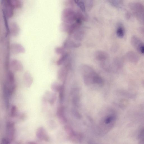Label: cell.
Listing matches in <instances>:
<instances>
[{
	"label": "cell",
	"mask_w": 144,
	"mask_h": 144,
	"mask_svg": "<svg viewBox=\"0 0 144 144\" xmlns=\"http://www.w3.org/2000/svg\"><path fill=\"white\" fill-rule=\"evenodd\" d=\"M86 3L87 7L89 9H91L93 6V1H87Z\"/></svg>",
	"instance_id": "obj_15"
},
{
	"label": "cell",
	"mask_w": 144,
	"mask_h": 144,
	"mask_svg": "<svg viewBox=\"0 0 144 144\" xmlns=\"http://www.w3.org/2000/svg\"><path fill=\"white\" fill-rule=\"evenodd\" d=\"M64 86L63 85L61 89L60 90V92H59V101H60V102L61 103H62L63 101L64 96Z\"/></svg>",
	"instance_id": "obj_11"
},
{
	"label": "cell",
	"mask_w": 144,
	"mask_h": 144,
	"mask_svg": "<svg viewBox=\"0 0 144 144\" xmlns=\"http://www.w3.org/2000/svg\"><path fill=\"white\" fill-rule=\"evenodd\" d=\"M114 119V117L112 116L109 117L107 118L105 120V122L106 124L110 123Z\"/></svg>",
	"instance_id": "obj_16"
},
{
	"label": "cell",
	"mask_w": 144,
	"mask_h": 144,
	"mask_svg": "<svg viewBox=\"0 0 144 144\" xmlns=\"http://www.w3.org/2000/svg\"><path fill=\"white\" fill-rule=\"evenodd\" d=\"M131 43L132 46L137 51L142 54L144 52V44L141 39L135 35L132 36L131 38Z\"/></svg>",
	"instance_id": "obj_2"
},
{
	"label": "cell",
	"mask_w": 144,
	"mask_h": 144,
	"mask_svg": "<svg viewBox=\"0 0 144 144\" xmlns=\"http://www.w3.org/2000/svg\"><path fill=\"white\" fill-rule=\"evenodd\" d=\"M64 108L63 106H60L58 108L57 114L58 116L61 118H63L64 114Z\"/></svg>",
	"instance_id": "obj_13"
},
{
	"label": "cell",
	"mask_w": 144,
	"mask_h": 144,
	"mask_svg": "<svg viewBox=\"0 0 144 144\" xmlns=\"http://www.w3.org/2000/svg\"><path fill=\"white\" fill-rule=\"evenodd\" d=\"M75 3L77 4L78 6L83 12H85L86 8L85 4L83 1H76Z\"/></svg>",
	"instance_id": "obj_12"
},
{
	"label": "cell",
	"mask_w": 144,
	"mask_h": 144,
	"mask_svg": "<svg viewBox=\"0 0 144 144\" xmlns=\"http://www.w3.org/2000/svg\"><path fill=\"white\" fill-rule=\"evenodd\" d=\"M95 56L98 60H104L108 57V54L106 52L101 50L97 51L95 53Z\"/></svg>",
	"instance_id": "obj_5"
},
{
	"label": "cell",
	"mask_w": 144,
	"mask_h": 144,
	"mask_svg": "<svg viewBox=\"0 0 144 144\" xmlns=\"http://www.w3.org/2000/svg\"><path fill=\"white\" fill-rule=\"evenodd\" d=\"M126 56L129 60H131L135 61V60H137L138 59V55L136 53L134 52H128L127 53Z\"/></svg>",
	"instance_id": "obj_9"
},
{
	"label": "cell",
	"mask_w": 144,
	"mask_h": 144,
	"mask_svg": "<svg viewBox=\"0 0 144 144\" xmlns=\"http://www.w3.org/2000/svg\"><path fill=\"white\" fill-rule=\"evenodd\" d=\"M25 80L26 86L30 87L32 83L33 79L29 73L27 72L25 75Z\"/></svg>",
	"instance_id": "obj_6"
},
{
	"label": "cell",
	"mask_w": 144,
	"mask_h": 144,
	"mask_svg": "<svg viewBox=\"0 0 144 144\" xmlns=\"http://www.w3.org/2000/svg\"><path fill=\"white\" fill-rule=\"evenodd\" d=\"M78 93V88H73L71 91V94L72 96V103L73 105L76 107L79 106L80 103V97Z\"/></svg>",
	"instance_id": "obj_4"
},
{
	"label": "cell",
	"mask_w": 144,
	"mask_h": 144,
	"mask_svg": "<svg viewBox=\"0 0 144 144\" xmlns=\"http://www.w3.org/2000/svg\"><path fill=\"white\" fill-rule=\"evenodd\" d=\"M109 3L113 6L117 8H122L123 7V3L122 1H109Z\"/></svg>",
	"instance_id": "obj_7"
},
{
	"label": "cell",
	"mask_w": 144,
	"mask_h": 144,
	"mask_svg": "<svg viewBox=\"0 0 144 144\" xmlns=\"http://www.w3.org/2000/svg\"><path fill=\"white\" fill-rule=\"evenodd\" d=\"M72 112L73 114L76 117L78 118L80 117V114H79V112L77 110H76L74 109H72Z\"/></svg>",
	"instance_id": "obj_17"
},
{
	"label": "cell",
	"mask_w": 144,
	"mask_h": 144,
	"mask_svg": "<svg viewBox=\"0 0 144 144\" xmlns=\"http://www.w3.org/2000/svg\"><path fill=\"white\" fill-rule=\"evenodd\" d=\"M69 64L61 68L58 70V77L59 80L62 81H63L66 78L68 72V69Z\"/></svg>",
	"instance_id": "obj_3"
},
{
	"label": "cell",
	"mask_w": 144,
	"mask_h": 144,
	"mask_svg": "<svg viewBox=\"0 0 144 144\" xmlns=\"http://www.w3.org/2000/svg\"><path fill=\"white\" fill-rule=\"evenodd\" d=\"M128 7L139 20L143 23L144 7L140 3L138 2L131 3Z\"/></svg>",
	"instance_id": "obj_1"
},
{
	"label": "cell",
	"mask_w": 144,
	"mask_h": 144,
	"mask_svg": "<svg viewBox=\"0 0 144 144\" xmlns=\"http://www.w3.org/2000/svg\"><path fill=\"white\" fill-rule=\"evenodd\" d=\"M62 85L57 82L53 83L51 85V88L53 91L55 92H59L61 89Z\"/></svg>",
	"instance_id": "obj_8"
},
{
	"label": "cell",
	"mask_w": 144,
	"mask_h": 144,
	"mask_svg": "<svg viewBox=\"0 0 144 144\" xmlns=\"http://www.w3.org/2000/svg\"><path fill=\"white\" fill-rule=\"evenodd\" d=\"M116 35L118 38H122L125 35V30L121 26L118 27L117 29Z\"/></svg>",
	"instance_id": "obj_10"
},
{
	"label": "cell",
	"mask_w": 144,
	"mask_h": 144,
	"mask_svg": "<svg viewBox=\"0 0 144 144\" xmlns=\"http://www.w3.org/2000/svg\"><path fill=\"white\" fill-rule=\"evenodd\" d=\"M57 98V95L55 93H52L50 96L49 100V102L50 104H54Z\"/></svg>",
	"instance_id": "obj_14"
}]
</instances>
